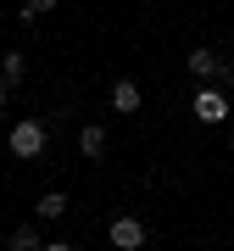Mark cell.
<instances>
[{
    "label": "cell",
    "instance_id": "11",
    "mask_svg": "<svg viewBox=\"0 0 234 251\" xmlns=\"http://www.w3.org/2000/svg\"><path fill=\"white\" fill-rule=\"evenodd\" d=\"M6 90H11V84H6V78H0V106H6Z\"/></svg>",
    "mask_w": 234,
    "mask_h": 251
},
{
    "label": "cell",
    "instance_id": "2",
    "mask_svg": "<svg viewBox=\"0 0 234 251\" xmlns=\"http://www.w3.org/2000/svg\"><path fill=\"white\" fill-rule=\"evenodd\" d=\"M106 240H112L117 251H140V246H145V224H140L134 212H117L112 229H106Z\"/></svg>",
    "mask_w": 234,
    "mask_h": 251
},
{
    "label": "cell",
    "instance_id": "8",
    "mask_svg": "<svg viewBox=\"0 0 234 251\" xmlns=\"http://www.w3.org/2000/svg\"><path fill=\"white\" fill-rule=\"evenodd\" d=\"M23 73H28V56L23 50H6V56H0V78H6V84H23Z\"/></svg>",
    "mask_w": 234,
    "mask_h": 251
},
{
    "label": "cell",
    "instance_id": "4",
    "mask_svg": "<svg viewBox=\"0 0 234 251\" xmlns=\"http://www.w3.org/2000/svg\"><path fill=\"white\" fill-rule=\"evenodd\" d=\"M140 100H145V95H140V84H134V78H117V84H112V112L134 117V112H140Z\"/></svg>",
    "mask_w": 234,
    "mask_h": 251
},
{
    "label": "cell",
    "instance_id": "10",
    "mask_svg": "<svg viewBox=\"0 0 234 251\" xmlns=\"http://www.w3.org/2000/svg\"><path fill=\"white\" fill-rule=\"evenodd\" d=\"M45 11H56V0H23V23H34V17H45Z\"/></svg>",
    "mask_w": 234,
    "mask_h": 251
},
{
    "label": "cell",
    "instance_id": "1",
    "mask_svg": "<svg viewBox=\"0 0 234 251\" xmlns=\"http://www.w3.org/2000/svg\"><path fill=\"white\" fill-rule=\"evenodd\" d=\"M11 156H23V162H39L45 156V145H50V134H45V123L39 117H23V123H11Z\"/></svg>",
    "mask_w": 234,
    "mask_h": 251
},
{
    "label": "cell",
    "instance_id": "9",
    "mask_svg": "<svg viewBox=\"0 0 234 251\" xmlns=\"http://www.w3.org/2000/svg\"><path fill=\"white\" fill-rule=\"evenodd\" d=\"M11 246H17V251H34V246H45V234H39L34 224H23V229H11Z\"/></svg>",
    "mask_w": 234,
    "mask_h": 251
},
{
    "label": "cell",
    "instance_id": "3",
    "mask_svg": "<svg viewBox=\"0 0 234 251\" xmlns=\"http://www.w3.org/2000/svg\"><path fill=\"white\" fill-rule=\"evenodd\" d=\"M189 112H195L201 123H223V117H229V100H223V90H195Z\"/></svg>",
    "mask_w": 234,
    "mask_h": 251
},
{
    "label": "cell",
    "instance_id": "6",
    "mask_svg": "<svg viewBox=\"0 0 234 251\" xmlns=\"http://www.w3.org/2000/svg\"><path fill=\"white\" fill-rule=\"evenodd\" d=\"M217 62H223V56H217V50H207V45H195V50H189V73H195V78H217Z\"/></svg>",
    "mask_w": 234,
    "mask_h": 251
},
{
    "label": "cell",
    "instance_id": "5",
    "mask_svg": "<svg viewBox=\"0 0 234 251\" xmlns=\"http://www.w3.org/2000/svg\"><path fill=\"white\" fill-rule=\"evenodd\" d=\"M62 212H67V196H62V190H45V196L34 201V218H39V224H56Z\"/></svg>",
    "mask_w": 234,
    "mask_h": 251
},
{
    "label": "cell",
    "instance_id": "7",
    "mask_svg": "<svg viewBox=\"0 0 234 251\" xmlns=\"http://www.w3.org/2000/svg\"><path fill=\"white\" fill-rule=\"evenodd\" d=\"M78 151L90 156V162H100V156H106V128H100V123H84V134H78Z\"/></svg>",
    "mask_w": 234,
    "mask_h": 251
}]
</instances>
